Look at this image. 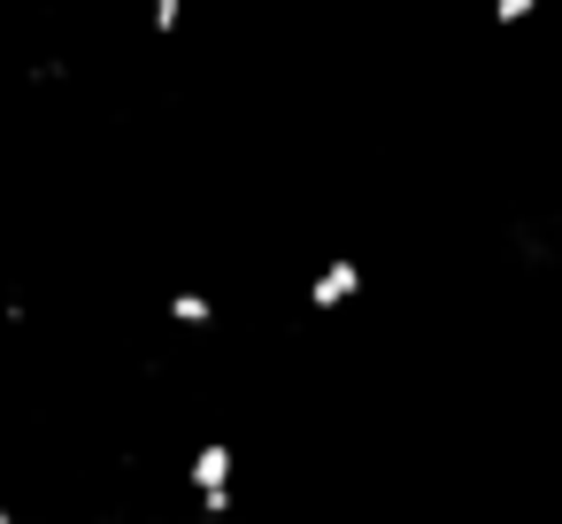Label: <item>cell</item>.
<instances>
[{
	"label": "cell",
	"mask_w": 562,
	"mask_h": 524,
	"mask_svg": "<svg viewBox=\"0 0 562 524\" xmlns=\"http://www.w3.org/2000/svg\"><path fill=\"white\" fill-rule=\"evenodd\" d=\"M147 24H155V32H162V40H170V32H178V24H186V0H155V16H147Z\"/></svg>",
	"instance_id": "5"
},
{
	"label": "cell",
	"mask_w": 562,
	"mask_h": 524,
	"mask_svg": "<svg viewBox=\"0 0 562 524\" xmlns=\"http://www.w3.org/2000/svg\"><path fill=\"white\" fill-rule=\"evenodd\" d=\"M170 324H216V301L209 293H170Z\"/></svg>",
	"instance_id": "3"
},
{
	"label": "cell",
	"mask_w": 562,
	"mask_h": 524,
	"mask_svg": "<svg viewBox=\"0 0 562 524\" xmlns=\"http://www.w3.org/2000/svg\"><path fill=\"white\" fill-rule=\"evenodd\" d=\"M186 486H193V501L209 516H224L239 501V455H232V439H201L193 462H186Z\"/></svg>",
	"instance_id": "1"
},
{
	"label": "cell",
	"mask_w": 562,
	"mask_h": 524,
	"mask_svg": "<svg viewBox=\"0 0 562 524\" xmlns=\"http://www.w3.org/2000/svg\"><path fill=\"white\" fill-rule=\"evenodd\" d=\"M0 524H9V501H0Z\"/></svg>",
	"instance_id": "6"
},
{
	"label": "cell",
	"mask_w": 562,
	"mask_h": 524,
	"mask_svg": "<svg viewBox=\"0 0 562 524\" xmlns=\"http://www.w3.org/2000/svg\"><path fill=\"white\" fill-rule=\"evenodd\" d=\"M539 0H493V24H531Z\"/></svg>",
	"instance_id": "4"
},
{
	"label": "cell",
	"mask_w": 562,
	"mask_h": 524,
	"mask_svg": "<svg viewBox=\"0 0 562 524\" xmlns=\"http://www.w3.org/2000/svg\"><path fill=\"white\" fill-rule=\"evenodd\" d=\"M347 301H362V263H355V255H331V263L308 278V309H316V316H339Z\"/></svg>",
	"instance_id": "2"
}]
</instances>
